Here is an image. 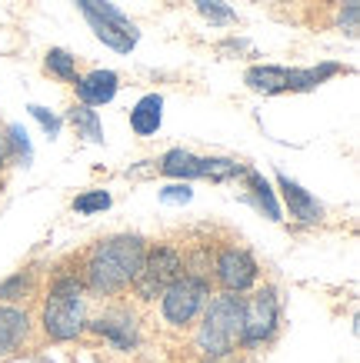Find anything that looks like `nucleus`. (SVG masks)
<instances>
[{"mask_svg":"<svg viewBox=\"0 0 360 363\" xmlns=\"http://www.w3.org/2000/svg\"><path fill=\"white\" fill-rule=\"evenodd\" d=\"M157 170L164 177H174V180H204V157L174 147L157 160Z\"/></svg>","mask_w":360,"mask_h":363,"instance_id":"ddd939ff","label":"nucleus"},{"mask_svg":"<svg viewBox=\"0 0 360 363\" xmlns=\"http://www.w3.org/2000/svg\"><path fill=\"white\" fill-rule=\"evenodd\" d=\"M190 4H194L197 11L204 13V17H207L210 23H230L234 17H237V13L230 11L224 0H190Z\"/></svg>","mask_w":360,"mask_h":363,"instance_id":"4be33fe9","label":"nucleus"},{"mask_svg":"<svg viewBox=\"0 0 360 363\" xmlns=\"http://www.w3.org/2000/svg\"><path fill=\"white\" fill-rule=\"evenodd\" d=\"M27 111H31V117H33V121H37V123H40V127H44L47 133H50V140H54L57 133H60V117H57V113H50V111H47V107H40V104H31Z\"/></svg>","mask_w":360,"mask_h":363,"instance_id":"b1692460","label":"nucleus"},{"mask_svg":"<svg viewBox=\"0 0 360 363\" xmlns=\"http://www.w3.org/2000/svg\"><path fill=\"white\" fill-rule=\"evenodd\" d=\"M207 363H227V360H207Z\"/></svg>","mask_w":360,"mask_h":363,"instance_id":"c85d7f7f","label":"nucleus"},{"mask_svg":"<svg viewBox=\"0 0 360 363\" xmlns=\"http://www.w3.org/2000/svg\"><path fill=\"white\" fill-rule=\"evenodd\" d=\"M240 347V297L237 294H220L207 300L200 313V327L194 333V350L204 360H227Z\"/></svg>","mask_w":360,"mask_h":363,"instance_id":"7ed1b4c3","label":"nucleus"},{"mask_svg":"<svg viewBox=\"0 0 360 363\" xmlns=\"http://www.w3.org/2000/svg\"><path fill=\"white\" fill-rule=\"evenodd\" d=\"M337 74H344L340 64H320V67H310V70H290V74H287V90H314L317 84L337 77Z\"/></svg>","mask_w":360,"mask_h":363,"instance_id":"a211bd4d","label":"nucleus"},{"mask_svg":"<svg viewBox=\"0 0 360 363\" xmlns=\"http://www.w3.org/2000/svg\"><path fill=\"white\" fill-rule=\"evenodd\" d=\"M67 121L70 127L77 130V137H84L90 143H104V123H100V113L87 104H74L70 111H67Z\"/></svg>","mask_w":360,"mask_h":363,"instance_id":"dca6fc26","label":"nucleus"},{"mask_svg":"<svg viewBox=\"0 0 360 363\" xmlns=\"http://www.w3.org/2000/svg\"><path fill=\"white\" fill-rule=\"evenodd\" d=\"M44 70L50 74V77L64 80V84H74L80 74H77V57L70 54V50H64V47H50L44 54Z\"/></svg>","mask_w":360,"mask_h":363,"instance_id":"6ab92c4d","label":"nucleus"},{"mask_svg":"<svg viewBox=\"0 0 360 363\" xmlns=\"http://www.w3.org/2000/svg\"><path fill=\"white\" fill-rule=\"evenodd\" d=\"M13 160V150H11V137H7V130L0 127V170Z\"/></svg>","mask_w":360,"mask_h":363,"instance_id":"bb28decb","label":"nucleus"},{"mask_svg":"<svg viewBox=\"0 0 360 363\" xmlns=\"http://www.w3.org/2000/svg\"><path fill=\"white\" fill-rule=\"evenodd\" d=\"M33 286H37V274H33V270H21V274L7 277V280L0 284V303H13V300L31 297Z\"/></svg>","mask_w":360,"mask_h":363,"instance_id":"aec40b11","label":"nucleus"},{"mask_svg":"<svg viewBox=\"0 0 360 363\" xmlns=\"http://www.w3.org/2000/svg\"><path fill=\"white\" fill-rule=\"evenodd\" d=\"M84 284L77 274H57L40 310V327L54 343H70L87 330V307H84Z\"/></svg>","mask_w":360,"mask_h":363,"instance_id":"f03ea898","label":"nucleus"},{"mask_svg":"<svg viewBox=\"0 0 360 363\" xmlns=\"http://www.w3.org/2000/svg\"><path fill=\"white\" fill-rule=\"evenodd\" d=\"M114 200H110L107 190H87V194H80V197L74 200V210L77 213H84V217H90V213H100V210H107Z\"/></svg>","mask_w":360,"mask_h":363,"instance_id":"412c9836","label":"nucleus"},{"mask_svg":"<svg viewBox=\"0 0 360 363\" xmlns=\"http://www.w3.org/2000/svg\"><path fill=\"white\" fill-rule=\"evenodd\" d=\"M277 187L284 194V203L297 223H320L324 220V203H320L310 190L300 187L297 180H290L287 174H277Z\"/></svg>","mask_w":360,"mask_h":363,"instance_id":"9d476101","label":"nucleus"},{"mask_svg":"<svg viewBox=\"0 0 360 363\" xmlns=\"http://www.w3.org/2000/svg\"><path fill=\"white\" fill-rule=\"evenodd\" d=\"M7 137H11V150H13V160H23V167L31 164V143H27V133L13 123V127H7Z\"/></svg>","mask_w":360,"mask_h":363,"instance_id":"5701e85b","label":"nucleus"},{"mask_svg":"<svg viewBox=\"0 0 360 363\" xmlns=\"http://www.w3.org/2000/svg\"><path fill=\"white\" fill-rule=\"evenodd\" d=\"M87 330L97 333L110 350H133L137 347V320L131 310H107L104 317L87 320Z\"/></svg>","mask_w":360,"mask_h":363,"instance_id":"1a4fd4ad","label":"nucleus"},{"mask_svg":"<svg viewBox=\"0 0 360 363\" xmlns=\"http://www.w3.org/2000/svg\"><path fill=\"white\" fill-rule=\"evenodd\" d=\"M31 333V317L23 307L13 303H0V360H7L11 353H17L27 343Z\"/></svg>","mask_w":360,"mask_h":363,"instance_id":"9b49d317","label":"nucleus"},{"mask_svg":"<svg viewBox=\"0 0 360 363\" xmlns=\"http://www.w3.org/2000/svg\"><path fill=\"white\" fill-rule=\"evenodd\" d=\"M0 187H4V184H0Z\"/></svg>","mask_w":360,"mask_h":363,"instance_id":"c756f323","label":"nucleus"},{"mask_svg":"<svg viewBox=\"0 0 360 363\" xmlns=\"http://www.w3.org/2000/svg\"><path fill=\"white\" fill-rule=\"evenodd\" d=\"M164 97L160 94H147L137 100V107L131 111V127L137 137H151L160 130V117H164Z\"/></svg>","mask_w":360,"mask_h":363,"instance_id":"2eb2a0df","label":"nucleus"},{"mask_svg":"<svg viewBox=\"0 0 360 363\" xmlns=\"http://www.w3.org/2000/svg\"><path fill=\"white\" fill-rule=\"evenodd\" d=\"M184 274H187L184 250L174 247V243H153V247H147V253H143V264L131 286L141 300H157L177 277H184Z\"/></svg>","mask_w":360,"mask_h":363,"instance_id":"20e7f679","label":"nucleus"},{"mask_svg":"<svg viewBox=\"0 0 360 363\" xmlns=\"http://www.w3.org/2000/svg\"><path fill=\"white\" fill-rule=\"evenodd\" d=\"M244 177H247V187H251V200L267 213V220H284V217H280V207H277V197H273L271 184L263 180V174H257V170L247 167Z\"/></svg>","mask_w":360,"mask_h":363,"instance_id":"f3484780","label":"nucleus"},{"mask_svg":"<svg viewBox=\"0 0 360 363\" xmlns=\"http://www.w3.org/2000/svg\"><path fill=\"white\" fill-rule=\"evenodd\" d=\"M77 11L87 17L90 30L97 33V40L110 47V50H117V54H131L137 40H141V30H137V23L127 17V13H120L110 0H74Z\"/></svg>","mask_w":360,"mask_h":363,"instance_id":"0eeeda50","label":"nucleus"},{"mask_svg":"<svg viewBox=\"0 0 360 363\" xmlns=\"http://www.w3.org/2000/svg\"><path fill=\"white\" fill-rule=\"evenodd\" d=\"M287 74H290V67L261 64V67H251V70L244 74V84H247L253 94H287Z\"/></svg>","mask_w":360,"mask_h":363,"instance_id":"4468645a","label":"nucleus"},{"mask_svg":"<svg viewBox=\"0 0 360 363\" xmlns=\"http://www.w3.org/2000/svg\"><path fill=\"white\" fill-rule=\"evenodd\" d=\"M147 240L137 233H117L107 240H97L84 257L80 284L97 297H117L133 284V277L143 264Z\"/></svg>","mask_w":360,"mask_h":363,"instance_id":"f257e3e1","label":"nucleus"},{"mask_svg":"<svg viewBox=\"0 0 360 363\" xmlns=\"http://www.w3.org/2000/svg\"><path fill=\"white\" fill-rule=\"evenodd\" d=\"M214 277L227 294H247L261 280V264L253 260V253L247 247L230 243L214 257Z\"/></svg>","mask_w":360,"mask_h":363,"instance_id":"6e6552de","label":"nucleus"},{"mask_svg":"<svg viewBox=\"0 0 360 363\" xmlns=\"http://www.w3.org/2000/svg\"><path fill=\"white\" fill-rule=\"evenodd\" d=\"M280 327V300L273 286H261L251 297H240V347H263Z\"/></svg>","mask_w":360,"mask_h":363,"instance_id":"423d86ee","label":"nucleus"},{"mask_svg":"<svg viewBox=\"0 0 360 363\" xmlns=\"http://www.w3.org/2000/svg\"><path fill=\"white\" fill-rule=\"evenodd\" d=\"M207 300H210V277L184 274L160 294V313H164V320L170 327L187 330V327H194L200 320Z\"/></svg>","mask_w":360,"mask_h":363,"instance_id":"39448f33","label":"nucleus"},{"mask_svg":"<svg viewBox=\"0 0 360 363\" xmlns=\"http://www.w3.org/2000/svg\"><path fill=\"white\" fill-rule=\"evenodd\" d=\"M194 197V190H190V184H174V187H167V190H160V200L164 203H187V200Z\"/></svg>","mask_w":360,"mask_h":363,"instance_id":"a878e982","label":"nucleus"},{"mask_svg":"<svg viewBox=\"0 0 360 363\" xmlns=\"http://www.w3.org/2000/svg\"><path fill=\"white\" fill-rule=\"evenodd\" d=\"M334 4H357V0H334Z\"/></svg>","mask_w":360,"mask_h":363,"instance_id":"cd10ccee","label":"nucleus"},{"mask_svg":"<svg viewBox=\"0 0 360 363\" xmlns=\"http://www.w3.org/2000/svg\"><path fill=\"white\" fill-rule=\"evenodd\" d=\"M74 90H77V100H80V104L104 107V104H110V100L117 97L120 77L114 70H90V74L74 80Z\"/></svg>","mask_w":360,"mask_h":363,"instance_id":"f8f14e48","label":"nucleus"},{"mask_svg":"<svg viewBox=\"0 0 360 363\" xmlns=\"http://www.w3.org/2000/svg\"><path fill=\"white\" fill-rule=\"evenodd\" d=\"M357 17H360V7L357 4H340V13H337V27L344 33H347V37H357Z\"/></svg>","mask_w":360,"mask_h":363,"instance_id":"393cba45","label":"nucleus"}]
</instances>
